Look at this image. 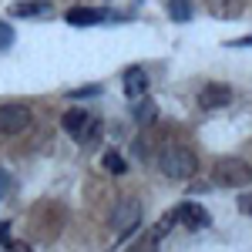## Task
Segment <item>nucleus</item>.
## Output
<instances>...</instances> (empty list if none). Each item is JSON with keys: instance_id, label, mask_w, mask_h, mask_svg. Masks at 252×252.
Listing matches in <instances>:
<instances>
[{"instance_id": "1", "label": "nucleus", "mask_w": 252, "mask_h": 252, "mask_svg": "<svg viewBox=\"0 0 252 252\" xmlns=\"http://www.w3.org/2000/svg\"><path fill=\"white\" fill-rule=\"evenodd\" d=\"M252 182V168L249 161H242V158H215L212 161V185H222V189H246Z\"/></svg>"}, {"instance_id": "2", "label": "nucleus", "mask_w": 252, "mask_h": 252, "mask_svg": "<svg viewBox=\"0 0 252 252\" xmlns=\"http://www.w3.org/2000/svg\"><path fill=\"white\" fill-rule=\"evenodd\" d=\"M158 168L168 175V178H192L198 172V158L189 148H182V145H168L158 155Z\"/></svg>"}, {"instance_id": "3", "label": "nucleus", "mask_w": 252, "mask_h": 252, "mask_svg": "<svg viewBox=\"0 0 252 252\" xmlns=\"http://www.w3.org/2000/svg\"><path fill=\"white\" fill-rule=\"evenodd\" d=\"M138 219H141V202H138L135 195H121L118 205H115V212H111V225H115V232L118 235H128L138 225Z\"/></svg>"}, {"instance_id": "4", "label": "nucleus", "mask_w": 252, "mask_h": 252, "mask_svg": "<svg viewBox=\"0 0 252 252\" xmlns=\"http://www.w3.org/2000/svg\"><path fill=\"white\" fill-rule=\"evenodd\" d=\"M31 108L27 104H0V135H20L31 128Z\"/></svg>"}, {"instance_id": "5", "label": "nucleus", "mask_w": 252, "mask_h": 252, "mask_svg": "<svg viewBox=\"0 0 252 252\" xmlns=\"http://www.w3.org/2000/svg\"><path fill=\"white\" fill-rule=\"evenodd\" d=\"M175 212H178V222H182L185 229H192V232H198V229H209V225H212V215L205 212L198 202H182Z\"/></svg>"}, {"instance_id": "6", "label": "nucleus", "mask_w": 252, "mask_h": 252, "mask_svg": "<svg viewBox=\"0 0 252 252\" xmlns=\"http://www.w3.org/2000/svg\"><path fill=\"white\" fill-rule=\"evenodd\" d=\"M229 101H232V88H229V84H205V88L198 91V108H205V111L225 108Z\"/></svg>"}, {"instance_id": "7", "label": "nucleus", "mask_w": 252, "mask_h": 252, "mask_svg": "<svg viewBox=\"0 0 252 252\" xmlns=\"http://www.w3.org/2000/svg\"><path fill=\"white\" fill-rule=\"evenodd\" d=\"M91 121H94V115H88V111H81V108H71L67 115L61 118V125H64V131L74 138V141H81L84 138V131L91 128Z\"/></svg>"}, {"instance_id": "8", "label": "nucleus", "mask_w": 252, "mask_h": 252, "mask_svg": "<svg viewBox=\"0 0 252 252\" xmlns=\"http://www.w3.org/2000/svg\"><path fill=\"white\" fill-rule=\"evenodd\" d=\"M104 17H108V10H97V7H71V10L64 14V20L74 24V27H94V24H101Z\"/></svg>"}, {"instance_id": "9", "label": "nucleus", "mask_w": 252, "mask_h": 252, "mask_svg": "<svg viewBox=\"0 0 252 252\" xmlns=\"http://www.w3.org/2000/svg\"><path fill=\"white\" fill-rule=\"evenodd\" d=\"M121 81H125V94L131 97V101H135V97H145V91H148V74H145L141 67H128Z\"/></svg>"}, {"instance_id": "10", "label": "nucleus", "mask_w": 252, "mask_h": 252, "mask_svg": "<svg viewBox=\"0 0 252 252\" xmlns=\"http://www.w3.org/2000/svg\"><path fill=\"white\" fill-rule=\"evenodd\" d=\"M205 3H209V14L222 17V20H235V17H242V10H246L242 0H205Z\"/></svg>"}, {"instance_id": "11", "label": "nucleus", "mask_w": 252, "mask_h": 252, "mask_svg": "<svg viewBox=\"0 0 252 252\" xmlns=\"http://www.w3.org/2000/svg\"><path fill=\"white\" fill-rule=\"evenodd\" d=\"M131 118H135L138 125H152L158 118V108L152 97H135V104H131Z\"/></svg>"}, {"instance_id": "12", "label": "nucleus", "mask_w": 252, "mask_h": 252, "mask_svg": "<svg viewBox=\"0 0 252 252\" xmlns=\"http://www.w3.org/2000/svg\"><path fill=\"white\" fill-rule=\"evenodd\" d=\"M47 10H51L47 0H20V3L10 7L14 17H40V14H47Z\"/></svg>"}, {"instance_id": "13", "label": "nucleus", "mask_w": 252, "mask_h": 252, "mask_svg": "<svg viewBox=\"0 0 252 252\" xmlns=\"http://www.w3.org/2000/svg\"><path fill=\"white\" fill-rule=\"evenodd\" d=\"M168 17H172L175 24L192 20V3H189V0H168Z\"/></svg>"}, {"instance_id": "14", "label": "nucleus", "mask_w": 252, "mask_h": 252, "mask_svg": "<svg viewBox=\"0 0 252 252\" xmlns=\"http://www.w3.org/2000/svg\"><path fill=\"white\" fill-rule=\"evenodd\" d=\"M101 165H104V168H108L111 175H125V172H128V161L118 155V152H108V155L101 158Z\"/></svg>"}, {"instance_id": "15", "label": "nucleus", "mask_w": 252, "mask_h": 252, "mask_svg": "<svg viewBox=\"0 0 252 252\" xmlns=\"http://www.w3.org/2000/svg\"><path fill=\"white\" fill-rule=\"evenodd\" d=\"M175 222H178V212H175V209H172V212H165V215H161V219H158V222H155V225H152V232H155L158 239H161V235L168 232V229H172Z\"/></svg>"}, {"instance_id": "16", "label": "nucleus", "mask_w": 252, "mask_h": 252, "mask_svg": "<svg viewBox=\"0 0 252 252\" xmlns=\"http://www.w3.org/2000/svg\"><path fill=\"white\" fill-rule=\"evenodd\" d=\"M128 252H158V235H155V232H148L145 239H138V242H135V246H131Z\"/></svg>"}, {"instance_id": "17", "label": "nucleus", "mask_w": 252, "mask_h": 252, "mask_svg": "<svg viewBox=\"0 0 252 252\" xmlns=\"http://www.w3.org/2000/svg\"><path fill=\"white\" fill-rule=\"evenodd\" d=\"M10 189H14V178H10V172H7V168H0V202L10 195Z\"/></svg>"}, {"instance_id": "18", "label": "nucleus", "mask_w": 252, "mask_h": 252, "mask_svg": "<svg viewBox=\"0 0 252 252\" xmlns=\"http://www.w3.org/2000/svg\"><path fill=\"white\" fill-rule=\"evenodd\" d=\"M71 97H94L101 94V84H84V88H78V91H67Z\"/></svg>"}, {"instance_id": "19", "label": "nucleus", "mask_w": 252, "mask_h": 252, "mask_svg": "<svg viewBox=\"0 0 252 252\" xmlns=\"http://www.w3.org/2000/svg\"><path fill=\"white\" fill-rule=\"evenodd\" d=\"M14 44V31H10V24H0V51H7Z\"/></svg>"}, {"instance_id": "20", "label": "nucleus", "mask_w": 252, "mask_h": 252, "mask_svg": "<svg viewBox=\"0 0 252 252\" xmlns=\"http://www.w3.org/2000/svg\"><path fill=\"white\" fill-rule=\"evenodd\" d=\"M239 212L252 215V192H249V195H242V198H239Z\"/></svg>"}, {"instance_id": "21", "label": "nucleus", "mask_w": 252, "mask_h": 252, "mask_svg": "<svg viewBox=\"0 0 252 252\" xmlns=\"http://www.w3.org/2000/svg\"><path fill=\"white\" fill-rule=\"evenodd\" d=\"M225 47H252V34H249V37H235V40H225Z\"/></svg>"}, {"instance_id": "22", "label": "nucleus", "mask_w": 252, "mask_h": 252, "mask_svg": "<svg viewBox=\"0 0 252 252\" xmlns=\"http://www.w3.org/2000/svg\"><path fill=\"white\" fill-rule=\"evenodd\" d=\"M10 252H31V246H24V242H10Z\"/></svg>"}, {"instance_id": "23", "label": "nucleus", "mask_w": 252, "mask_h": 252, "mask_svg": "<svg viewBox=\"0 0 252 252\" xmlns=\"http://www.w3.org/2000/svg\"><path fill=\"white\" fill-rule=\"evenodd\" d=\"M7 235H10V225H7V222H0V242H7Z\"/></svg>"}]
</instances>
